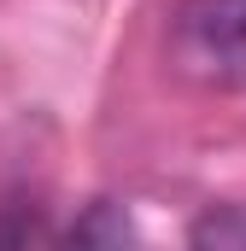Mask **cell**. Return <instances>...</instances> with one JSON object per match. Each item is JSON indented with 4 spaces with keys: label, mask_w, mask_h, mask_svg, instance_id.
Listing matches in <instances>:
<instances>
[{
    "label": "cell",
    "mask_w": 246,
    "mask_h": 251,
    "mask_svg": "<svg viewBox=\"0 0 246 251\" xmlns=\"http://www.w3.org/2000/svg\"><path fill=\"white\" fill-rule=\"evenodd\" d=\"M170 64L199 88L246 94V0H187L170 24Z\"/></svg>",
    "instance_id": "obj_1"
},
{
    "label": "cell",
    "mask_w": 246,
    "mask_h": 251,
    "mask_svg": "<svg viewBox=\"0 0 246 251\" xmlns=\"http://www.w3.org/2000/svg\"><path fill=\"white\" fill-rule=\"evenodd\" d=\"M59 251H153V246H147V234L135 228V216L123 210L118 199H94L76 216V228L64 234Z\"/></svg>",
    "instance_id": "obj_2"
},
{
    "label": "cell",
    "mask_w": 246,
    "mask_h": 251,
    "mask_svg": "<svg viewBox=\"0 0 246 251\" xmlns=\"http://www.w3.org/2000/svg\"><path fill=\"white\" fill-rule=\"evenodd\" d=\"M187 251H246V204H211L205 216H193Z\"/></svg>",
    "instance_id": "obj_3"
},
{
    "label": "cell",
    "mask_w": 246,
    "mask_h": 251,
    "mask_svg": "<svg viewBox=\"0 0 246 251\" xmlns=\"http://www.w3.org/2000/svg\"><path fill=\"white\" fill-rule=\"evenodd\" d=\"M0 251H47V222L35 204H24V199L0 204Z\"/></svg>",
    "instance_id": "obj_4"
}]
</instances>
